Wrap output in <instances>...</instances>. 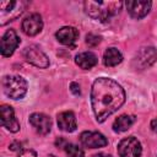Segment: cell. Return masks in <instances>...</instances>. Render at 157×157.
Returning a JSON list of instances; mask_svg holds the SVG:
<instances>
[{
  "instance_id": "cell-1",
  "label": "cell",
  "mask_w": 157,
  "mask_h": 157,
  "mask_svg": "<svg viewBox=\"0 0 157 157\" xmlns=\"http://www.w3.org/2000/svg\"><path fill=\"white\" fill-rule=\"evenodd\" d=\"M125 102L124 88L109 77L94 80L91 88V105L96 120L103 123L110 114L117 112Z\"/></svg>"
},
{
  "instance_id": "cell-2",
  "label": "cell",
  "mask_w": 157,
  "mask_h": 157,
  "mask_svg": "<svg viewBox=\"0 0 157 157\" xmlns=\"http://www.w3.org/2000/svg\"><path fill=\"white\" fill-rule=\"evenodd\" d=\"M86 13L101 22L109 21L114 15L119 12L123 6L120 1H85L83 2Z\"/></svg>"
},
{
  "instance_id": "cell-3",
  "label": "cell",
  "mask_w": 157,
  "mask_h": 157,
  "mask_svg": "<svg viewBox=\"0 0 157 157\" xmlns=\"http://www.w3.org/2000/svg\"><path fill=\"white\" fill-rule=\"evenodd\" d=\"M2 90L9 98L21 99L27 92V82L23 77L17 75L5 76L2 78Z\"/></svg>"
},
{
  "instance_id": "cell-4",
  "label": "cell",
  "mask_w": 157,
  "mask_h": 157,
  "mask_svg": "<svg viewBox=\"0 0 157 157\" xmlns=\"http://www.w3.org/2000/svg\"><path fill=\"white\" fill-rule=\"evenodd\" d=\"M26 6V1H0V25L4 26L17 18Z\"/></svg>"
},
{
  "instance_id": "cell-5",
  "label": "cell",
  "mask_w": 157,
  "mask_h": 157,
  "mask_svg": "<svg viewBox=\"0 0 157 157\" xmlns=\"http://www.w3.org/2000/svg\"><path fill=\"white\" fill-rule=\"evenodd\" d=\"M157 60V50L153 47L141 48L132 59V66L136 70H144L150 67Z\"/></svg>"
},
{
  "instance_id": "cell-6",
  "label": "cell",
  "mask_w": 157,
  "mask_h": 157,
  "mask_svg": "<svg viewBox=\"0 0 157 157\" xmlns=\"http://www.w3.org/2000/svg\"><path fill=\"white\" fill-rule=\"evenodd\" d=\"M141 152V144L134 136L125 137L118 144V153L120 157H140Z\"/></svg>"
},
{
  "instance_id": "cell-7",
  "label": "cell",
  "mask_w": 157,
  "mask_h": 157,
  "mask_svg": "<svg viewBox=\"0 0 157 157\" xmlns=\"http://www.w3.org/2000/svg\"><path fill=\"white\" fill-rule=\"evenodd\" d=\"M23 56L33 66H37V67H40V69H45V67L49 66L48 56L36 45H29V47L25 48Z\"/></svg>"
},
{
  "instance_id": "cell-8",
  "label": "cell",
  "mask_w": 157,
  "mask_h": 157,
  "mask_svg": "<svg viewBox=\"0 0 157 157\" xmlns=\"http://www.w3.org/2000/svg\"><path fill=\"white\" fill-rule=\"evenodd\" d=\"M20 44V38L17 33L13 29H7L4 36L1 37V43H0V50L2 56H11L15 52V49Z\"/></svg>"
},
{
  "instance_id": "cell-9",
  "label": "cell",
  "mask_w": 157,
  "mask_h": 157,
  "mask_svg": "<svg viewBox=\"0 0 157 157\" xmlns=\"http://www.w3.org/2000/svg\"><path fill=\"white\" fill-rule=\"evenodd\" d=\"M125 6L130 16L139 20V18L145 17L150 12L152 2L147 0H128L125 2Z\"/></svg>"
},
{
  "instance_id": "cell-10",
  "label": "cell",
  "mask_w": 157,
  "mask_h": 157,
  "mask_svg": "<svg viewBox=\"0 0 157 157\" xmlns=\"http://www.w3.org/2000/svg\"><path fill=\"white\" fill-rule=\"evenodd\" d=\"M80 142L88 148H98L104 147L108 144V140L104 135L97 131H83L80 135Z\"/></svg>"
},
{
  "instance_id": "cell-11",
  "label": "cell",
  "mask_w": 157,
  "mask_h": 157,
  "mask_svg": "<svg viewBox=\"0 0 157 157\" xmlns=\"http://www.w3.org/2000/svg\"><path fill=\"white\" fill-rule=\"evenodd\" d=\"M22 32L27 36H36L38 34L43 28V21L39 13H32L27 16L21 25Z\"/></svg>"
},
{
  "instance_id": "cell-12",
  "label": "cell",
  "mask_w": 157,
  "mask_h": 157,
  "mask_svg": "<svg viewBox=\"0 0 157 157\" xmlns=\"http://www.w3.org/2000/svg\"><path fill=\"white\" fill-rule=\"evenodd\" d=\"M1 125L11 132H17L20 130V123L15 117L12 107L7 104L1 105Z\"/></svg>"
},
{
  "instance_id": "cell-13",
  "label": "cell",
  "mask_w": 157,
  "mask_h": 157,
  "mask_svg": "<svg viewBox=\"0 0 157 157\" xmlns=\"http://www.w3.org/2000/svg\"><path fill=\"white\" fill-rule=\"evenodd\" d=\"M29 124L40 135H47L52 129V120L43 113H33L29 117Z\"/></svg>"
},
{
  "instance_id": "cell-14",
  "label": "cell",
  "mask_w": 157,
  "mask_h": 157,
  "mask_svg": "<svg viewBox=\"0 0 157 157\" xmlns=\"http://www.w3.org/2000/svg\"><path fill=\"white\" fill-rule=\"evenodd\" d=\"M55 37L56 39L64 44V45H67V47H72L77 38H78V32L75 27H70V26H66V27H63L60 28L56 33H55Z\"/></svg>"
},
{
  "instance_id": "cell-15",
  "label": "cell",
  "mask_w": 157,
  "mask_h": 157,
  "mask_svg": "<svg viewBox=\"0 0 157 157\" xmlns=\"http://www.w3.org/2000/svg\"><path fill=\"white\" fill-rule=\"evenodd\" d=\"M58 126L60 130L65 131V132H72L76 130L77 128V123H76V118L75 114L72 112H61L58 114Z\"/></svg>"
},
{
  "instance_id": "cell-16",
  "label": "cell",
  "mask_w": 157,
  "mask_h": 157,
  "mask_svg": "<svg viewBox=\"0 0 157 157\" xmlns=\"http://www.w3.org/2000/svg\"><path fill=\"white\" fill-rule=\"evenodd\" d=\"M98 59L96 56V54H93L92 52H83L76 55L75 58V63L83 70H90L92 69L96 64H97Z\"/></svg>"
},
{
  "instance_id": "cell-17",
  "label": "cell",
  "mask_w": 157,
  "mask_h": 157,
  "mask_svg": "<svg viewBox=\"0 0 157 157\" xmlns=\"http://www.w3.org/2000/svg\"><path fill=\"white\" fill-rule=\"evenodd\" d=\"M135 123V117L129 114H123L118 117L113 123V130L115 132H123L126 131L132 124Z\"/></svg>"
},
{
  "instance_id": "cell-18",
  "label": "cell",
  "mask_w": 157,
  "mask_h": 157,
  "mask_svg": "<svg viewBox=\"0 0 157 157\" xmlns=\"http://www.w3.org/2000/svg\"><path fill=\"white\" fill-rule=\"evenodd\" d=\"M123 61V55L117 48H108L103 55V64L105 66H117Z\"/></svg>"
},
{
  "instance_id": "cell-19",
  "label": "cell",
  "mask_w": 157,
  "mask_h": 157,
  "mask_svg": "<svg viewBox=\"0 0 157 157\" xmlns=\"http://www.w3.org/2000/svg\"><path fill=\"white\" fill-rule=\"evenodd\" d=\"M64 150H65L67 157H85L83 150L74 144H67Z\"/></svg>"
},
{
  "instance_id": "cell-20",
  "label": "cell",
  "mask_w": 157,
  "mask_h": 157,
  "mask_svg": "<svg viewBox=\"0 0 157 157\" xmlns=\"http://www.w3.org/2000/svg\"><path fill=\"white\" fill-rule=\"evenodd\" d=\"M99 42H101V37L99 36H96V34H92V33L86 36V43L88 45H91V47H96L97 44H99Z\"/></svg>"
},
{
  "instance_id": "cell-21",
  "label": "cell",
  "mask_w": 157,
  "mask_h": 157,
  "mask_svg": "<svg viewBox=\"0 0 157 157\" xmlns=\"http://www.w3.org/2000/svg\"><path fill=\"white\" fill-rule=\"evenodd\" d=\"M18 157H37V153L32 148H22L20 151Z\"/></svg>"
},
{
  "instance_id": "cell-22",
  "label": "cell",
  "mask_w": 157,
  "mask_h": 157,
  "mask_svg": "<svg viewBox=\"0 0 157 157\" xmlns=\"http://www.w3.org/2000/svg\"><path fill=\"white\" fill-rule=\"evenodd\" d=\"M70 90H71V92H72L75 96H78V94L81 93V91H80V85L76 83V82H71V85H70Z\"/></svg>"
},
{
  "instance_id": "cell-23",
  "label": "cell",
  "mask_w": 157,
  "mask_h": 157,
  "mask_svg": "<svg viewBox=\"0 0 157 157\" xmlns=\"http://www.w3.org/2000/svg\"><path fill=\"white\" fill-rule=\"evenodd\" d=\"M10 150H12V151H17V150H22V147H21V142H18V141H13L11 145H10Z\"/></svg>"
},
{
  "instance_id": "cell-24",
  "label": "cell",
  "mask_w": 157,
  "mask_h": 157,
  "mask_svg": "<svg viewBox=\"0 0 157 157\" xmlns=\"http://www.w3.org/2000/svg\"><path fill=\"white\" fill-rule=\"evenodd\" d=\"M55 144H56V146H59V147H61V148H65V146L67 145V144L65 142V140H63V139H58Z\"/></svg>"
},
{
  "instance_id": "cell-25",
  "label": "cell",
  "mask_w": 157,
  "mask_h": 157,
  "mask_svg": "<svg viewBox=\"0 0 157 157\" xmlns=\"http://www.w3.org/2000/svg\"><path fill=\"white\" fill-rule=\"evenodd\" d=\"M151 129H152L153 132H157V118L152 119V121H151Z\"/></svg>"
},
{
  "instance_id": "cell-26",
  "label": "cell",
  "mask_w": 157,
  "mask_h": 157,
  "mask_svg": "<svg viewBox=\"0 0 157 157\" xmlns=\"http://www.w3.org/2000/svg\"><path fill=\"white\" fill-rule=\"evenodd\" d=\"M94 157H112L110 155H107V153H98V155H96Z\"/></svg>"
},
{
  "instance_id": "cell-27",
  "label": "cell",
  "mask_w": 157,
  "mask_h": 157,
  "mask_svg": "<svg viewBox=\"0 0 157 157\" xmlns=\"http://www.w3.org/2000/svg\"><path fill=\"white\" fill-rule=\"evenodd\" d=\"M49 157H55V156H49Z\"/></svg>"
}]
</instances>
